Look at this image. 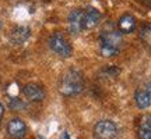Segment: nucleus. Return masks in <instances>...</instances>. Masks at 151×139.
Wrapping results in <instances>:
<instances>
[{"instance_id":"aec40b11","label":"nucleus","mask_w":151,"mask_h":139,"mask_svg":"<svg viewBox=\"0 0 151 139\" xmlns=\"http://www.w3.org/2000/svg\"><path fill=\"white\" fill-rule=\"evenodd\" d=\"M143 3H146L147 6H151V0H141Z\"/></svg>"},{"instance_id":"f8f14e48","label":"nucleus","mask_w":151,"mask_h":139,"mask_svg":"<svg viewBox=\"0 0 151 139\" xmlns=\"http://www.w3.org/2000/svg\"><path fill=\"white\" fill-rule=\"evenodd\" d=\"M140 38H141V40L146 43L148 48H151V22L146 24L144 27L141 28V31H140Z\"/></svg>"},{"instance_id":"39448f33","label":"nucleus","mask_w":151,"mask_h":139,"mask_svg":"<svg viewBox=\"0 0 151 139\" xmlns=\"http://www.w3.org/2000/svg\"><path fill=\"white\" fill-rule=\"evenodd\" d=\"M84 13L80 9H74L70 11L69 18H67V24H69V31L73 35H78V33L84 29V20H83Z\"/></svg>"},{"instance_id":"ddd939ff","label":"nucleus","mask_w":151,"mask_h":139,"mask_svg":"<svg viewBox=\"0 0 151 139\" xmlns=\"http://www.w3.org/2000/svg\"><path fill=\"white\" fill-rule=\"evenodd\" d=\"M140 128L151 131V114H146V116H143L140 118Z\"/></svg>"},{"instance_id":"f3484780","label":"nucleus","mask_w":151,"mask_h":139,"mask_svg":"<svg viewBox=\"0 0 151 139\" xmlns=\"http://www.w3.org/2000/svg\"><path fill=\"white\" fill-rule=\"evenodd\" d=\"M60 139H70V135H69V132H62V135H60Z\"/></svg>"},{"instance_id":"423d86ee","label":"nucleus","mask_w":151,"mask_h":139,"mask_svg":"<svg viewBox=\"0 0 151 139\" xmlns=\"http://www.w3.org/2000/svg\"><path fill=\"white\" fill-rule=\"evenodd\" d=\"M7 132H9V135H10L11 138L21 139L27 134V125L20 118H13L7 124Z\"/></svg>"},{"instance_id":"412c9836","label":"nucleus","mask_w":151,"mask_h":139,"mask_svg":"<svg viewBox=\"0 0 151 139\" xmlns=\"http://www.w3.org/2000/svg\"><path fill=\"white\" fill-rule=\"evenodd\" d=\"M0 29H1V21H0Z\"/></svg>"},{"instance_id":"a211bd4d","label":"nucleus","mask_w":151,"mask_h":139,"mask_svg":"<svg viewBox=\"0 0 151 139\" xmlns=\"http://www.w3.org/2000/svg\"><path fill=\"white\" fill-rule=\"evenodd\" d=\"M3 114H4V107H3V104L0 103V120H1V117H3Z\"/></svg>"},{"instance_id":"20e7f679","label":"nucleus","mask_w":151,"mask_h":139,"mask_svg":"<svg viewBox=\"0 0 151 139\" xmlns=\"http://www.w3.org/2000/svg\"><path fill=\"white\" fill-rule=\"evenodd\" d=\"M94 134L98 139H115L118 135V127L113 121L102 120V121H98L95 124Z\"/></svg>"},{"instance_id":"2eb2a0df","label":"nucleus","mask_w":151,"mask_h":139,"mask_svg":"<svg viewBox=\"0 0 151 139\" xmlns=\"http://www.w3.org/2000/svg\"><path fill=\"white\" fill-rule=\"evenodd\" d=\"M139 138L140 139H151V131L150 129L139 128Z\"/></svg>"},{"instance_id":"1a4fd4ad","label":"nucleus","mask_w":151,"mask_h":139,"mask_svg":"<svg viewBox=\"0 0 151 139\" xmlns=\"http://www.w3.org/2000/svg\"><path fill=\"white\" fill-rule=\"evenodd\" d=\"M31 36V29L28 27H16L10 32V42L13 45H22Z\"/></svg>"},{"instance_id":"7ed1b4c3","label":"nucleus","mask_w":151,"mask_h":139,"mask_svg":"<svg viewBox=\"0 0 151 139\" xmlns=\"http://www.w3.org/2000/svg\"><path fill=\"white\" fill-rule=\"evenodd\" d=\"M49 48L60 57H70L73 54V48L62 33L56 32L49 38Z\"/></svg>"},{"instance_id":"4468645a","label":"nucleus","mask_w":151,"mask_h":139,"mask_svg":"<svg viewBox=\"0 0 151 139\" xmlns=\"http://www.w3.org/2000/svg\"><path fill=\"white\" fill-rule=\"evenodd\" d=\"M104 72L108 75V77H118L119 72H120V68H118V67H109V68L105 70Z\"/></svg>"},{"instance_id":"6e6552de","label":"nucleus","mask_w":151,"mask_h":139,"mask_svg":"<svg viewBox=\"0 0 151 139\" xmlns=\"http://www.w3.org/2000/svg\"><path fill=\"white\" fill-rule=\"evenodd\" d=\"M22 93L31 102H42L45 99V91L37 84H27L22 88Z\"/></svg>"},{"instance_id":"9d476101","label":"nucleus","mask_w":151,"mask_h":139,"mask_svg":"<svg viewBox=\"0 0 151 139\" xmlns=\"http://www.w3.org/2000/svg\"><path fill=\"white\" fill-rule=\"evenodd\" d=\"M136 29V18L132 14H124L119 18L118 31L120 33H130Z\"/></svg>"},{"instance_id":"f03ea898","label":"nucleus","mask_w":151,"mask_h":139,"mask_svg":"<svg viewBox=\"0 0 151 139\" xmlns=\"http://www.w3.org/2000/svg\"><path fill=\"white\" fill-rule=\"evenodd\" d=\"M84 89V78L83 74L77 70L67 71L60 81V92L65 96H74L81 93Z\"/></svg>"},{"instance_id":"f257e3e1","label":"nucleus","mask_w":151,"mask_h":139,"mask_svg":"<svg viewBox=\"0 0 151 139\" xmlns=\"http://www.w3.org/2000/svg\"><path fill=\"white\" fill-rule=\"evenodd\" d=\"M122 33L118 29H106L102 31L99 36V48L101 53L105 57H113L120 52L122 46Z\"/></svg>"},{"instance_id":"9b49d317","label":"nucleus","mask_w":151,"mask_h":139,"mask_svg":"<svg viewBox=\"0 0 151 139\" xmlns=\"http://www.w3.org/2000/svg\"><path fill=\"white\" fill-rule=\"evenodd\" d=\"M134 99H136V104L140 107V109H148L151 106V97L148 96V93L143 89H137L134 93Z\"/></svg>"},{"instance_id":"6ab92c4d","label":"nucleus","mask_w":151,"mask_h":139,"mask_svg":"<svg viewBox=\"0 0 151 139\" xmlns=\"http://www.w3.org/2000/svg\"><path fill=\"white\" fill-rule=\"evenodd\" d=\"M147 93H148V96H150L151 97V82H150V84H147Z\"/></svg>"},{"instance_id":"0eeeda50","label":"nucleus","mask_w":151,"mask_h":139,"mask_svg":"<svg viewBox=\"0 0 151 139\" xmlns=\"http://www.w3.org/2000/svg\"><path fill=\"white\" fill-rule=\"evenodd\" d=\"M83 13H84V16H83L84 29H92V28H95L99 24V21H101V13L95 7H87L86 10H83Z\"/></svg>"},{"instance_id":"dca6fc26","label":"nucleus","mask_w":151,"mask_h":139,"mask_svg":"<svg viewBox=\"0 0 151 139\" xmlns=\"http://www.w3.org/2000/svg\"><path fill=\"white\" fill-rule=\"evenodd\" d=\"M10 107L13 109V110H20V109L24 107V104H22V102H20L18 99H13V100L10 102Z\"/></svg>"}]
</instances>
